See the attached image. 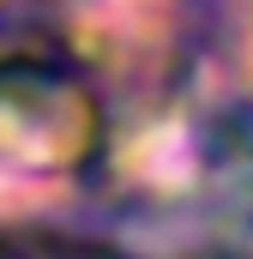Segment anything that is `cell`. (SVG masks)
<instances>
[{"instance_id":"obj_1","label":"cell","mask_w":253,"mask_h":259,"mask_svg":"<svg viewBox=\"0 0 253 259\" xmlns=\"http://www.w3.org/2000/svg\"><path fill=\"white\" fill-rule=\"evenodd\" d=\"M0 121L6 133V163H36V169H66L78 163L91 139V103L85 84L43 61H0Z\"/></svg>"}]
</instances>
